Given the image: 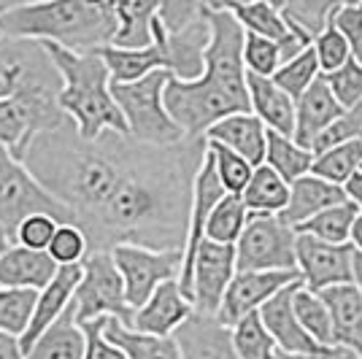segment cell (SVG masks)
Listing matches in <instances>:
<instances>
[{
  "label": "cell",
  "mask_w": 362,
  "mask_h": 359,
  "mask_svg": "<svg viewBox=\"0 0 362 359\" xmlns=\"http://www.w3.org/2000/svg\"><path fill=\"white\" fill-rule=\"evenodd\" d=\"M133 154L136 143L130 138L103 133L98 141H81L68 119L35 135L22 163L49 195L71 211L74 225L84 233L117 192Z\"/></svg>",
  "instance_id": "cell-1"
},
{
  "label": "cell",
  "mask_w": 362,
  "mask_h": 359,
  "mask_svg": "<svg viewBox=\"0 0 362 359\" xmlns=\"http://www.w3.org/2000/svg\"><path fill=\"white\" fill-rule=\"evenodd\" d=\"M211 25V41L206 49V68L195 81L168 78L163 105L179 124L184 138H203L216 122L249 114L246 68H243V30L222 8V3H206Z\"/></svg>",
  "instance_id": "cell-2"
},
{
  "label": "cell",
  "mask_w": 362,
  "mask_h": 359,
  "mask_svg": "<svg viewBox=\"0 0 362 359\" xmlns=\"http://www.w3.org/2000/svg\"><path fill=\"white\" fill-rule=\"evenodd\" d=\"M117 33L114 3L52 0L11 3L0 14V41L57 44L74 54H95L111 46Z\"/></svg>",
  "instance_id": "cell-3"
},
{
  "label": "cell",
  "mask_w": 362,
  "mask_h": 359,
  "mask_svg": "<svg viewBox=\"0 0 362 359\" xmlns=\"http://www.w3.org/2000/svg\"><path fill=\"white\" fill-rule=\"evenodd\" d=\"M60 76L57 108L74 122L81 141H98L103 133L127 138L119 105L111 95V78L98 54H74L57 44H41Z\"/></svg>",
  "instance_id": "cell-4"
},
{
  "label": "cell",
  "mask_w": 362,
  "mask_h": 359,
  "mask_svg": "<svg viewBox=\"0 0 362 359\" xmlns=\"http://www.w3.org/2000/svg\"><path fill=\"white\" fill-rule=\"evenodd\" d=\"M168 78L170 76L165 71H157L133 84H111V95H114V103L119 105L127 138L141 146L165 149L184 141L179 124L168 117L163 105V90Z\"/></svg>",
  "instance_id": "cell-5"
},
{
  "label": "cell",
  "mask_w": 362,
  "mask_h": 359,
  "mask_svg": "<svg viewBox=\"0 0 362 359\" xmlns=\"http://www.w3.org/2000/svg\"><path fill=\"white\" fill-rule=\"evenodd\" d=\"M71 308L78 327L95 319H117L130 327L133 311L124 300V286L108 252H92L81 259V281L76 286Z\"/></svg>",
  "instance_id": "cell-6"
},
{
  "label": "cell",
  "mask_w": 362,
  "mask_h": 359,
  "mask_svg": "<svg viewBox=\"0 0 362 359\" xmlns=\"http://www.w3.org/2000/svg\"><path fill=\"white\" fill-rule=\"evenodd\" d=\"M33 213H46L57 225H74L71 211L33 179L22 160L0 146V227H6L14 238L19 222Z\"/></svg>",
  "instance_id": "cell-7"
},
{
  "label": "cell",
  "mask_w": 362,
  "mask_h": 359,
  "mask_svg": "<svg viewBox=\"0 0 362 359\" xmlns=\"http://www.w3.org/2000/svg\"><path fill=\"white\" fill-rule=\"evenodd\" d=\"M295 230L279 216H255L235 240V273H298L295 268Z\"/></svg>",
  "instance_id": "cell-8"
},
{
  "label": "cell",
  "mask_w": 362,
  "mask_h": 359,
  "mask_svg": "<svg viewBox=\"0 0 362 359\" xmlns=\"http://www.w3.org/2000/svg\"><path fill=\"white\" fill-rule=\"evenodd\" d=\"M108 254L117 265L130 311H138L160 284L179 281L181 252H151L144 246L122 243V246H114Z\"/></svg>",
  "instance_id": "cell-9"
},
{
  "label": "cell",
  "mask_w": 362,
  "mask_h": 359,
  "mask_svg": "<svg viewBox=\"0 0 362 359\" xmlns=\"http://www.w3.org/2000/svg\"><path fill=\"white\" fill-rule=\"evenodd\" d=\"M68 117L57 108V98H41V95H16L0 100V146L22 160L35 135L49 127H57Z\"/></svg>",
  "instance_id": "cell-10"
},
{
  "label": "cell",
  "mask_w": 362,
  "mask_h": 359,
  "mask_svg": "<svg viewBox=\"0 0 362 359\" xmlns=\"http://www.w3.org/2000/svg\"><path fill=\"white\" fill-rule=\"evenodd\" d=\"M233 276H235V246H222L203 238L189 270L192 311L203 316H216Z\"/></svg>",
  "instance_id": "cell-11"
},
{
  "label": "cell",
  "mask_w": 362,
  "mask_h": 359,
  "mask_svg": "<svg viewBox=\"0 0 362 359\" xmlns=\"http://www.w3.org/2000/svg\"><path fill=\"white\" fill-rule=\"evenodd\" d=\"M351 257H354V249L349 243L330 246L308 235H298L295 240V268L303 281V289L314 295L332 286L351 284Z\"/></svg>",
  "instance_id": "cell-12"
},
{
  "label": "cell",
  "mask_w": 362,
  "mask_h": 359,
  "mask_svg": "<svg viewBox=\"0 0 362 359\" xmlns=\"http://www.w3.org/2000/svg\"><path fill=\"white\" fill-rule=\"evenodd\" d=\"M295 281H300L298 273H235L216 311V319L225 327H233L243 316L257 314L273 295H279L284 286Z\"/></svg>",
  "instance_id": "cell-13"
},
{
  "label": "cell",
  "mask_w": 362,
  "mask_h": 359,
  "mask_svg": "<svg viewBox=\"0 0 362 359\" xmlns=\"http://www.w3.org/2000/svg\"><path fill=\"white\" fill-rule=\"evenodd\" d=\"M303 286V281H295V284L284 286L279 295H273L257 314H259V322L262 327L268 329V335L273 338V343L279 351H287V354H298V357H317L319 348L308 335L305 329L298 324V316H295V308H292V298L295 292Z\"/></svg>",
  "instance_id": "cell-14"
},
{
  "label": "cell",
  "mask_w": 362,
  "mask_h": 359,
  "mask_svg": "<svg viewBox=\"0 0 362 359\" xmlns=\"http://www.w3.org/2000/svg\"><path fill=\"white\" fill-rule=\"evenodd\" d=\"M192 314V302L184 298L179 281H165L138 311H133L130 329L154 338H170Z\"/></svg>",
  "instance_id": "cell-15"
},
{
  "label": "cell",
  "mask_w": 362,
  "mask_h": 359,
  "mask_svg": "<svg viewBox=\"0 0 362 359\" xmlns=\"http://www.w3.org/2000/svg\"><path fill=\"white\" fill-rule=\"evenodd\" d=\"M78 281H81V265H62V268H57V273H54V278L49 281V286L38 292L35 305H33L30 324L25 329V335L19 338L22 354H28L33 348V343L68 311Z\"/></svg>",
  "instance_id": "cell-16"
},
{
  "label": "cell",
  "mask_w": 362,
  "mask_h": 359,
  "mask_svg": "<svg viewBox=\"0 0 362 359\" xmlns=\"http://www.w3.org/2000/svg\"><path fill=\"white\" fill-rule=\"evenodd\" d=\"M170 338L179 346L181 359H241L233 346L230 327L216 316L192 314Z\"/></svg>",
  "instance_id": "cell-17"
},
{
  "label": "cell",
  "mask_w": 362,
  "mask_h": 359,
  "mask_svg": "<svg viewBox=\"0 0 362 359\" xmlns=\"http://www.w3.org/2000/svg\"><path fill=\"white\" fill-rule=\"evenodd\" d=\"M341 117H344V108L338 105L332 92L327 90L325 78L319 76L317 81L295 100V133H292V141L303 149L311 151L314 141Z\"/></svg>",
  "instance_id": "cell-18"
},
{
  "label": "cell",
  "mask_w": 362,
  "mask_h": 359,
  "mask_svg": "<svg viewBox=\"0 0 362 359\" xmlns=\"http://www.w3.org/2000/svg\"><path fill=\"white\" fill-rule=\"evenodd\" d=\"M95 54L106 65L111 84H133V81L146 78L149 73L165 71V49H163V41L154 30V25H151V44L146 49H114V46H106V49H100Z\"/></svg>",
  "instance_id": "cell-19"
},
{
  "label": "cell",
  "mask_w": 362,
  "mask_h": 359,
  "mask_svg": "<svg viewBox=\"0 0 362 359\" xmlns=\"http://www.w3.org/2000/svg\"><path fill=\"white\" fill-rule=\"evenodd\" d=\"M341 203H346V195L341 187H332L327 181L308 173V176L289 184V200L284 211L279 213V222L287 225L289 230H295L303 222H308L311 216H317L332 206H341Z\"/></svg>",
  "instance_id": "cell-20"
},
{
  "label": "cell",
  "mask_w": 362,
  "mask_h": 359,
  "mask_svg": "<svg viewBox=\"0 0 362 359\" xmlns=\"http://www.w3.org/2000/svg\"><path fill=\"white\" fill-rule=\"evenodd\" d=\"M206 143L225 146L233 154L243 157L252 167H259L265 163V127L255 114H235L227 119L216 122L209 127V133L203 135Z\"/></svg>",
  "instance_id": "cell-21"
},
{
  "label": "cell",
  "mask_w": 362,
  "mask_h": 359,
  "mask_svg": "<svg viewBox=\"0 0 362 359\" xmlns=\"http://www.w3.org/2000/svg\"><path fill=\"white\" fill-rule=\"evenodd\" d=\"M332 322V346L351 348L362 357V295L354 284L332 286L319 292Z\"/></svg>",
  "instance_id": "cell-22"
},
{
  "label": "cell",
  "mask_w": 362,
  "mask_h": 359,
  "mask_svg": "<svg viewBox=\"0 0 362 359\" xmlns=\"http://www.w3.org/2000/svg\"><path fill=\"white\" fill-rule=\"evenodd\" d=\"M57 262L46 252H30L22 246H11L0 257V289H30L41 292L57 273Z\"/></svg>",
  "instance_id": "cell-23"
},
{
  "label": "cell",
  "mask_w": 362,
  "mask_h": 359,
  "mask_svg": "<svg viewBox=\"0 0 362 359\" xmlns=\"http://www.w3.org/2000/svg\"><path fill=\"white\" fill-rule=\"evenodd\" d=\"M246 92H249V114H255L265 130L292 138L295 100L279 90L271 78H259L252 73H246Z\"/></svg>",
  "instance_id": "cell-24"
},
{
  "label": "cell",
  "mask_w": 362,
  "mask_h": 359,
  "mask_svg": "<svg viewBox=\"0 0 362 359\" xmlns=\"http://www.w3.org/2000/svg\"><path fill=\"white\" fill-rule=\"evenodd\" d=\"M103 338L111 346H117L124 354V359H181L179 346L173 343V338L144 335V332L124 327L117 319H106Z\"/></svg>",
  "instance_id": "cell-25"
},
{
  "label": "cell",
  "mask_w": 362,
  "mask_h": 359,
  "mask_svg": "<svg viewBox=\"0 0 362 359\" xmlns=\"http://www.w3.org/2000/svg\"><path fill=\"white\" fill-rule=\"evenodd\" d=\"M279 14L284 19L289 33L300 35L305 44H314L325 28L332 22L335 11L341 8V3L330 0H287V3H276Z\"/></svg>",
  "instance_id": "cell-26"
},
{
  "label": "cell",
  "mask_w": 362,
  "mask_h": 359,
  "mask_svg": "<svg viewBox=\"0 0 362 359\" xmlns=\"http://www.w3.org/2000/svg\"><path fill=\"white\" fill-rule=\"evenodd\" d=\"M160 3L146 0H122L114 3L117 16V33H114V49H146L151 44V19L157 14Z\"/></svg>",
  "instance_id": "cell-27"
},
{
  "label": "cell",
  "mask_w": 362,
  "mask_h": 359,
  "mask_svg": "<svg viewBox=\"0 0 362 359\" xmlns=\"http://www.w3.org/2000/svg\"><path fill=\"white\" fill-rule=\"evenodd\" d=\"M238 197L255 216H279L289 200V184L279 173H273L268 165H259Z\"/></svg>",
  "instance_id": "cell-28"
},
{
  "label": "cell",
  "mask_w": 362,
  "mask_h": 359,
  "mask_svg": "<svg viewBox=\"0 0 362 359\" xmlns=\"http://www.w3.org/2000/svg\"><path fill=\"white\" fill-rule=\"evenodd\" d=\"M84 357V332L74 322V308L46 329L44 335L33 343L25 359H81Z\"/></svg>",
  "instance_id": "cell-29"
},
{
  "label": "cell",
  "mask_w": 362,
  "mask_h": 359,
  "mask_svg": "<svg viewBox=\"0 0 362 359\" xmlns=\"http://www.w3.org/2000/svg\"><path fill=\"white\" fill-rule=\"evenodd\" d=\"M262 165H268L273 173H279L287 184H292V181H298L311 173L314 154L308 149H303V146H298L287 135L265 130V163Z\"/></svg>",
  "instance_id": "cell-30"
},
{
  "label": "cell",
  "mask_w": 362,
  "mask_h": 359,
  "mask_svg": "<svg viewBox=\"0 0 362 359\" xmlns=\"http://www.w3.org/2000/svg\"><path fill=\"white\" fill-rule=\"evenodd\" d=\"M227 14L233 16L246 35H259L281 44L287 38V25L279 14L276 3H222Z\"/></svg>",
  "instance_id": "cell-31"
},
{
  "label": "cell",
  "mask_w": 362,
  "mask_h": 359,
  "mask_svg": "<svg viewBox=\"0 0 362 359\" xmlns=\"http://www.w3.org/2000/svg\"><path fill=\"white\" fill-rule=\"evenodd\" d=\"M360 211L354 208L351 203H341V206H332V208L322 211L317 216H311L308 222H303L300 227H295L298 235H308V238H317L322 243H330V246H344L349 243L351 235V225L357 219Z\"/></svg>",
  "instance_id": "cell-32"
},
{
  "label": "cell",
  "mask_w": 362,
  "mask_h": 359,
  "mask_svg": "<svg viewBox=\"0 0 362 359\" xmlns=\"http://www.w3.org/2000/svg\"><path fill=\"white\" fill-rule=\"evenodd\" d=\"M360 163H362V141H344L338 146H330V149L314 154L311 176H317V179L344 189V184L357 170Z\"/></svg>",
  "instance_id": "cell-33"
},
{
  "label": "cell",
  "mask_w": 362,
  "mask_h": 359,
  "mask_svg": "<svg viewBox=\"0 0 362 359\" xmlns=\"http://www.w3.org/2000/svg\"><path fill=\"white\" fill-rule=\"evenodd\" d=\"M246 222H249V211L241 203V197L225 195L216 203V208L211 211L203 238L222 243V246H235V240L241 238Z\"/></svg>",
  "instance_id": "cell-34"
},
{
  "label": "cell",
  "mask_w": 362,
  "mask_h": 359,
  "mask_svg": "<svg viewBox=\"0 0 362 359\" xmlns=\"http://www.w3.org/2000/svg\"><path fill=\"white\" fill-rule=\"evenodd\" d=\"M292 308L298 316V324L305 329V335L319 346V348H327L332 346V322L327 305L322 302L319 295L308 292V289H298L295 298H292Z\"/></svg>",
  "instance_id": "cell-35"
},
{
  "label": "cell",
  "mask_w": 362,
  "mask_h": 359,
  "mask_svg": "<svg viewBox=\"0 0 362 359\" xmlns=\"http://www.w3.org/2000/svg\"><path fill=\"white\" fill-rule=\"evenodd\" d=\"M319 76L322 73H319L317 54H314V49L308 46V49H303L298 57H292V60L284 62V65L271 76V81L284 92V95H289L292 100H298L303 92L317 81Z\"/></svg>",
  "instance_id": "cell-36"
},
{
  "label": "cell",
  "mask_w": 362,
  "mask_h": 359,
  "mask_svg": "<svg viewBox=\"0 0 362 359\" xmlns=\"http://www.w3.org/2000/svg\"><path fill=\"white\" fill-rule=\"evenodd\" d=\"M38 292L30 289H0V335L22 338L30 324L33 305Z\"/></svg>",
  "instance_id": "cell-37"
},
{
  "label": "cell",
  "mask_w": 362,
  "mask_h": 359,
  "mask_svg": "<svg viewBox=\"0 0 362 359\" xmlns=\"http://www.w3.org/2000/svg\"><path fill=\"white\" fill-rule=\"evenodd\" d=\"M230 335H233V346L241 359H273L276 354V343L268 335V329L262 327L259 314L243 316L241 322H235L230 327Z\"/></svg>",
  "instance_id": "cell-38"
},
{
  "label": "cell",
  "mask_w": 362,
  "mask_h": 359,
  "mask_svg": "<svg viewBox=\"0 0 362 359\" xmlns=\"http://www.w3.org/2000/svg\"><path fill=\"white\" fill-rule=\"evenodd\" d=\"M206 146H209L214 173H216V179L222 184V189H225L227 195H241L243 189H246V184H249V179H252V173H255V167L246 163L243 157L225 149V146H216V143H206Z\"/></svg>",
  "instance_id": "cell-39"
},
{
  "label": "cell",
  "mask_w": 362,
  "mask_h": 359,
  "mask_svg": "<svg viewBox=\"0 0 362 359\" xmlns=\"http://www.w3.org/2000/svg\"><path fill=\"white\" fill-rule=\"evenodd\" d=\"M243 68L246 73L259 76V78H271L281 68V49L276 41L259 38V35H246L243 33Z\"/></svg>",
  "instance_id": "cell-40"
},
{
  "label": "cell",
  "mask_w": 362,
  "mask_h": 359,
  "mask_svg": "<svg viewBox=\"0 0 362 359\" xmlns=\"http://www.w3.org/2000/svg\"><path fill=\"white\" fill-rule=\"evenodd\" d=\"M325 84H327V90L332 92V98L338 100V105L349 111V108H354V105L362 100V65L354 60L344 62L338 71H332V73H325Z\"/></svg>",
  "instance_id": "cell-41"
},
{
  "label": "cell",
  "mask_w": 362,
  "mask_h": 359,
  "mask_svg": "<svg viewBox=\"0 0 362 359\" xmlns=\"http://www.w3.org/2000/svg\"><path fill=\"white\" fill-rule=\"evenodd\" d=\"M46 254L52 257L57 265H81V259L90 254L87 246V235L76 225H57L54 238L49 240Z\"/></svg>",
  "instance_id": "cell-42"
},
{
  "label": "cell",
  "mask_w": 362,
  "mask_h": 359,
  "mask_svg": "<svg viewBox=\"0 0 362 359\" xmlns=\"http://www.w3.org/2000/svg\"><path fill=\"white\" fill-rule=\"evenodd\" d=\"M314 49V54H317V62H319V73H332V71H338L344 62L351 60V52H349L346 41H344V35L338 33L335 25H327L325 33L319 35L317 41L311 44Z\"/></svg>",
  "instance_id": "cell-43"
},
{
  "label": "cell",
  "mask_w": 362,
  "mask_h": 359,
  "mask_svg": "<svg viewBox=\"0 0 362 359\" xmlns=\"http://www.w3.org/2000/svg\"><path fill=\"white\" fill-rule=\"evenodd\" d=\"M54 230L57 222L46 213H33L28 219H22L14 233L16 246L22 249H30V252H46L49 249V240L54 238Z\"/></svg>",
  "instance_id": "cell-44"
},
{
  "label": "cell",
  "mask_w": 362,
  "mask_h": 359,
  "mask_svg": "<svg viewBox=\"0 0 362 359\" xmlns=\"http://www.w3.org/2000/svg\"><path fill=\"white\" fill-rule=\"evenodd\" d=\"M332 25L344 35L351 60L362 65V3H341L332 16Z\"/></svg>",
  "instance_id": "cell-45"
},
{
  "label": "cell",
  "mask_w": 362,
  "mask_h": 359,
  "mask_svg": "<svg viewBox=\"0 0 362 359\" xmlns=\"http://www.w3.org/2000/svg\"><path fill=\"white\" fill-rule=\"evenodd\" d=\"M103 324H106V319H95V322L81 324V332H84V357L81 359H124L119 348L103 338Z\"/></svg>",
  "instance_id": "cell-46"
},
{
  "label": "cell",
  "mask_w": 362,
  "mask_h": 359,
  "mask_svg": "<svg viewBox=\"0 0 362 359\" xmlns=\"http://www.w3.org/2000/svg\"><path fill=\"white\" fill-rule=\"evenodd\" d=\"M344 195H346L349 203L362 213V163L357 165V170H354V173L349 176L346 184H344Z\"/></svg>",
  "instance_id": "cell-47"
},
{
  "label": "cell",
  "mask_w": 362,
  "mask_h": 359,
  "mask_svg": "<svg viewBox=\"0 0 362 359\" xmlns=\"http://www.w3.org/2000/svg\"><path fill=\"white\" fill-rule=\"evenodd\" d=\"M0 359H25V354H22V348H19V341H16V338L0 335Z\"/></svg>",
  "instance_id": "cell-48"
},
{
  "label": "cell",
  "mask_w": 362,
  "mask_h": 359,
  "mask_svg": "<svg viewBox=\"0 0 362 359\" xmlns=\"http://www.w3.org/2000/svg\"><path fill=\"white\" fill-rule=\"evenodd\" d=\"M314 359H362V357L354 354L351 348H344V346H327V348H322Z\"/></svg>",
  "instance_id": "cell-49"
},
{
  "label": "cell",
  "mask_w": 362,
  "mask_h": 359,
  "mask_svg": "<svg viewBox=\"0 0 362 359\" xmlns=\"http://www.w3.org/2000/svg\"><path fill=\"white\" fill-rule=\"evenodd\" d=\"M349 246L362 254V213H357V219H354V225H351V235H349Z\"/></svg>",
  "instance_id": "cell-50"
},
{
  "label": "cell",
  "mask_w": 362,
  "mask_h": 359,
  "mask_svg": "<svg viewBox=\"0 0 362 359\" xmlns=\"http://www.w3.org/2000/svg\"><path fill=\"white\" fill-rule=\"evenodd\" d=\"M351 284L357 286L362 295V254H357V252L351 257Z\"/></svg>",
  "instance_id": "cell-51"
},
{
  "label": "cell",
  "mask_w": 362,
  "mask_h": 359,
  "mask_svg": "<svg viewBox=\"0 0 362 359\" xmlns=\"http://www.w3.org/2000/svg\"><path fill=\"white\" fill-rule=\"evenodd\" d=\"M11 246H14V238H11V233H8L6 227H0V257L6 254Z\"/></svg>",
  "instance_id": "cell-52"
},
{
  "label": "cell",
  "mask_w": 362,
  "mask_h": 359,
  "mask_svg": "<svg viewBox=\"0 0 362 359\" xmlns=\"http://www.w3.org/2000/svg\"><path fill=\"white\" fill-rule=\"evenodd\" d=\"M273 359H314V357H298V354H287V351H279V348H276Z\"/></svg>",
  "instance_id": "cell-53"
},
{
  "label": "cell",
  "mask_w": 362,
  "mask_h": 359,
  "mask_svg": "<svg viewBox=\"0 0 362 359\" xmlns=\"http://www.w3.org/2000/svg\"><path fill=\"white\" fill-rule=\"evenodd\" d=\"M8 6H11V3H0V14H3V11L8 8Z\"/></svg>",
  "instance_id": "cell-54"
}]
</instances>
